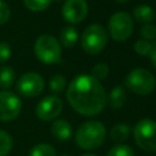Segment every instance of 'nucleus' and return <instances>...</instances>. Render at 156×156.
<instances>
[{
  "label": "nucleus",
  "instance_id": "28",
  "mask_svg": "<svg viewBox=\"0 0 156 156\" xmlns=\"http://www.w3.org/2000/svg\"><path fill=\"white\" fill-rule=\"evenodd\" d=\"M150 60H151V63L152 66L156 68V43H152V50L150 52Z\"/></svg>",
  "mask_w": 156,
  "mask_h": 156
},
{
  "label": "nucleus",
  "instance_id": "1",
  "mask_svg": "<svg viewBox=\"0 0 156 156\" xmlns=\"http://www.w3.org/2000/svg\"><path fill=\"white\" fill-rule=\"evenodd\" d=\"M66 98L71 107L83 116H95L100 113L107 101L101 83L88 74H80L71 80Z\"/></svg>",
  "mask_w": 156,
  "mask_h": 156
},
{
  "label": "nucleus",
  "instance_id": "2",
  "mask_svg": "<svg viewBox=\"0 0 156 156\" xmlns=\"http://www.w3.org/2000/svg\"><path fill=\"white\" fill-rule=\"evenodd\" d=\"M106 138L105 126L99 121H88L79 126L76 132V144L84 150L99 147Z\"/></svg>",
  "mask_w": 156,
  "mask_h": 156
},
{
  "label": "nucleus",
  "instance_id": "24",
  "mask_svg": "<svg viewBox=\"0 0 156 156\" xmlns=\"http://www.w3.org/2000/svg\"><path fill=\"white\" fill-rule=\"evenodd\" d=\"M134 50L140 56H149L151 50H152V43H150L147 40H144V39L136 40L134 43Z\"/></svg>",
  "mask_w": 156,
  "mask_h": 156
},
{
  "label": "nucleus",
  "instance_id": "23",
  "mask_svg": "<svg viewBox=\"0 0 156 156\" xmlns=\"http://www.w3.org/2000/svg\"><path fill=\"white\" fill-rule=\"evenodd\" d=\"M106 156H134L133 149L126 144H118L113 146Z\"/></svg>",
  "mask_w": 156,
  "mask_h": 156
},
{
  "label": "nucleus",
  "instance_id": "25",
  "mask_svg": "<svg viewBox=\"0 0 156 156\" xmlns=\"http://www.w3.org/2000/svg\"><path fill=\"white\" fill-rule=\"evenodd\" d=\"M140 35L143 37L144 40H154L156 39V26L149 23V24H143L140 29Z\"/></svg>",
  "mask_w": 156,
  "mask_h": 156
},
{
  "label": "nucleus",
  "instance_id": "13",
  "mask_svg": "<svg viewBox=\"0 0 156 156\" xmlns=\"http://www.w3.org/2000/svg\"><path fill=\"white\" fill-rule=\"evenodd\" d=\"M133 16L139 23L149 24L155 20V11L152 10L151 6L145 5V4H140L136 7H134Z\"/></svg>",
  "mask_w": 156,
  "mask_h": 156
},
{
  "label": "nucleus",
  "instance_id": "18",
  "mask_svg": "<svg viewBox=\"0 0 156 156\" xmlns=\"http://www.w3.org/2000/svg\"><path fill=\"white\" fill-rule=\"evenodd\" d=\"M29 156H56V151L50 144H38L32 147Z\"/></svg>",
  "mask_w": 156,
  "mask_h": 156
},
{
  "label": "nucleus",
  "instance_id": "10",
  "mask_svg": "<svg viewBox=\"0 0 156 156\" xmlns=\"http://www.w3.org/2000/svg\"><path fill=\"white\" fill-rule=\"evenodd\" d=\"M63 102L56 95H49L39 101L35 108V113L38 118L41 121H51L55 119L62 111Z\"/></svg>",
  "mask_w": 156,
  "mask_h": 156
},
{
  "label": "nucleus",
  "instance_id": "15",
  "mask_svg": "<svg viewBox=\"0 0 156 156\" xmlns=\"http://www.w3.org/2000/svg\"><path fill=\"white\" fill-rule=\"evenodd\" d=\"M126 102V90L123 87L117 85L115 87L108 95V105L112 108H119Z\"/></svg>",
  "mask_w": 156,
  "mask_h": 156
},
{
  "label": "nucleus",
  "instance_id": "29",
  "mask_svg": "<svg viewBox=\"0 0 156 156\" xmlns=\"http://www.w3.org/2000/svg\"><path fill=\"white\" fill-rule=\"evenodd\" d=\"M116 2H118V4H126V2H128L129 0H115Z\"/></svg>",
  "mask_w": 156,
  "mask_h": 156
},
{
  "label": "nucleus",
  "instance_id": "30",
  "mask_svg": "<svg viewBox=\"0 0 156 156\" xmlns=\"http://www.w3.org/2000/svg\"><path fill=\"white\" fill-rule=\"evenodd\" d=\"M82 156H96V155H94V154H83Z\"/></svg>",
  "mask_w": 156,
  "mask_h": 156
},
{
  "label": "nucleus",
  "instance_id": "19",
  "mask_svg": "<svg viewBox=\"0 0 156 156\" xmlns=\"http://www.w3.org/2000/svg\"><path fill=\"white\" fill-rule=\"evenodd\" d=\"M13 141L9 133L0 129V156H6L12 149Z\"/></svg>",
  "mask_w": 156,
  "mask_h": 156
},
{
  "label": "nucleus",
  "instance_id": "17",
  "mask_svg": "<svg viewBox=\"0 0 156 156\" xmlns=\"http://www.w3.org/2000/svg\"><path fill=\"white\" fill-rule=\"evenodd\" d=\"M15 71L9 67V66H2L0 67V88L2 89H9L15 83Z\"/></svg>",
  "mask_w": 156,
  "mask_h": 156
},
{
  "label": "nucleus",
  "instance_id": "27",
  "mask_svg": "<svg viewBox=\"0 0 156 156\" xmlns=\"http://www.w3.org/2000/svg\"><path fill=\"white\" fill-rule=\"evenodd\" d=\"M10 9L7 6V4L4 0H0V24H4L9 21L10 18Z\"/></svg>",
  "mask_w": 156,
  "mask_h": 156
},
{
  "label": "nucleus",
  "instance_id": "6",
  "mask_svg": "<svg viewBox=\"0 0 156 156\" xmlns=\"http://www.w3.org/2000/svg\"><path fill=\"white\" fill-rule=\"evenodd\" d=\"M107 44V32L101 24H91L87 27L80 37L82 49L90 55H96L104 50Z\"/></svg>",
  "mask_w": 156,
  "mask_h": 156
},
{
  "label": "nucleus",
  "instance_id": "22",
  "mask_svg": "<svg viewBox=\"0 0 156 156\" xmlns=\"http://www.w3.org/2000/svg\"><path fill=\"white\" fill-rule=\"evenodd\" d=\"M108 71H110V68H108V66L106 63H104V62L96 63L93 67V69H91V77L95 78L99 82L100 80H104L108 76Z\"/></svg>",
  "mask_w": 156,
  "mask_h": 156
},
{
  "label": "nucleus",
  "instance_id": "26",
  "mask_svg": "<svg viewBox=\"0 0 156 156\" xmlns=\"http://www.w3.org/2000/svg\"><path fill=\"white\" fill-rule=\"evenodd\" d=\"M11 56V48L7 43H0V65L5 63Z\"/></svg>",
  "mask_w": 156,
  "mask_h": 156
},
{
  "label": "nucleus",
  "instance_id": "7",
  "mask_svg": "<svg viewBox=\"0 0 156 156\" xmlns=\"http://www.w3.org/2000/svg\"><path fill=\"white\" fill-rule=\"evenodd\" d=\"M134 29L133 18L128 12L119 11L111 16L108 21V33L111 38L116 41L127 40Z\"/></svg>",
  "mask_w": 156,
  "mask_h": 156
},
{
  "label": "nucleus",
  "instance_id": "8",
  "mask_svg": "<svg viewBox=\"0 0 156 156\" xmlns=\"http://www.w3.org/2000/svg\"><path fill=\"white\" fill-rule=\"evenodd\" d=\"M17 91L27 98H33L39 95L44 89V79L40 74L35 72L24 73L16 83Z\"/></svg>",
  "mask_w": 156,
  "mask_h": 156
},
{
  "label": "nucleus",
  "instance_id": "5",
  "mask_svg": "<svg viewBox=\"0 0 156 156\" xmlns=\"http://www.w3.org/2000/svg\"><path fill=\"white\" fill-rule=\"evenodd\" d=\"M135 144L146 152L156 151V122L150 118H143L133 128Z\"/></svg>",
  "mask_w": 156,
  "mask_h": 156
},
{
  "label": "nucleus",
  "instance_id": "21",
  "mask_svg": "<svg viewBox=\"0 0 156 156\" xmlns=\"http://www.w3.org/2000/svg\"><path fill=\"white\" fill-rule=\"evenodd\" d=\"M66 78L61 74H55L51 79H50V83H49V87H50V90L55 94H58V93H62L66 88Z\"/></svg>",
  "mask_w": 156,
  "mask_h": 156
},
{
  "label": "nucleus",
  "instance_id": "20",
  "mask_svg": "<svg viewBox=\"0 0 156 156\" xmlns=\"http://www.w3.org/2000/svg\"><path fill=\"white\" fill-rule=\"evenodd\" d=\"M51 1L52 0H23V4L28 10L39 12V11H44L45 9H48Z\"/></svg>",
  "mask_w": 156,
  "mask_h": 156
},
{
  "label": "nucleus",
  "instance_id": "16",
  "mask_svg": "<svg viewBox=\"0 0 156 156\" xmlns=\"http://www.w3.org/2000/svg\"><path fill=\"white\" fill-rule=\"evenodd\" d=\"M130 128L127 126V124H123V123H119V124H116L111 132H110V136L111 139L115 141V143H123L126 141L128 138H129V134H130Z\"/></svg>",
  "mask_w": 156,
  "mask_h": 156
},
{
  "label": "nucleus",
  "instance_id": "11",
  "mask_svg": "<svg viewBox=\"0 0 156 156\" xmlns=\"http://www.w3.org/2000/svg\"><path fill=\"white\" fill-rule=\"evenodd\" d=\"M89 7L85 0H66L62 6V17L66 22L74 24L82 22L88 15Z\"/></svg>",
  "mask_w": 156,
  "mask_h": 156
},
{
  "label": "nucleus",
  "instance_id": "31",
  "mask_svg": "<svg viewBox=\"0 0 156 156\" xmlns=\"http://www.w3.org/2000/svg\"><path fill=\"white\" fill-rule=\"evenodd\" d=\"M63 156H68V155H63Z\"/></svg>",
  "mask_w": 156,
  "mask_h": 156
},
{
  "label": "nucleus",
  "instance_id": "4",
  "mask_svg": "<svg viewBox=\"0 0 156 156\" xmlns=\"http://www.w3.org/2000/svg\"><path fill=\"white\" fill-rule=\"evenodd\" d=\"M124 85L138 95H149L156 87L154 74L145 68H134L124 78Z\"/></svg>",
  "mask_w": 156,
  "mask_h": 156
},
{
  "label": "nucleus",
  "instance_id": "3",
  "mask_svg": "<svg viewBox=\"0 0 156 156\" xmlns=\"http://www.w3.org/2000/svg\"><path fill=\"white\" fill-rule=\"evenodd\" d=\"M34 54L39 61L46 65L61 62V45L50 34H43L35 40Z\"/></svg>",
  "mask_w": 156,
  "mask_h": 156
},
{
  "label": "nucleus",
  "instance_id": "14",
  "mask_svg": "<svg viewBox=\"0 0 156 156\" xmlns=\"http://www.w3.org/2000/svg\"><path fill=\"white\" fill-rule=\"evenodd\" d=\"M78 40V32L72 26H66L60 33V43L65 48H72Z\"/></svg>",
  "mask_w": 156,
  "mask_h": 156
},
{
  "label": "nucleus",
  "instance_id": "12",
  "mask_svg": "<svg viewBox=\"0 0 156 156\" xmlns=\"http://www.w3.org/2000/svg\"><path fill=\"white\" fill-rule=\"evenodd\" d=\"M51 133L57 140L66 141L72 135V127L66 119H56L51 124Z\"/></svg>",
  "mask_w": 156,
  "mask_h": 156
},
{
  "label": "nucleus",
  "instance_id": "9",
  "mask_svg": "<svg viewBox=\"0 0 156 156\" xmlns=\"http://www.w3.org/2000/svg\"><path fill=\"white\" fill-rule=\"evenodd\" d=\"M22 108L20 98L9 90L0 91V121H12L18 117Z\"/></svg>",
  "mask_w": 156,
  "mask_h": 156
}]
</instances>
